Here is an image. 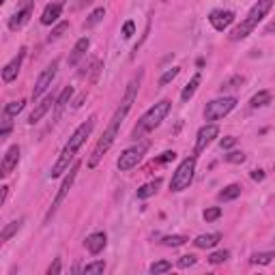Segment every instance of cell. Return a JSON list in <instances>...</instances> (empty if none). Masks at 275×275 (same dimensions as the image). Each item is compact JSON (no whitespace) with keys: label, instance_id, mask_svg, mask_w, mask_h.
Wrapping results in <instances>:
<instances>
[{"label":"cell","instance_id":"obj_45","mask_svg":"<svg viewBox=\"0 0 275 275\" xmlns=\"http://www.w3.org/2000/svg\"><path fill=\"white\" fill-rule=\"evenodd\" d=\"M95 0H80V7H86V5H93Z\"/></svg>","mask_w":275,"mask_h":275},{"label":"cell","instance_id":"obj_33","mask_svg":"<svg viewBox=\"0 0 275 275\" xmlns=\"http://www.w3.org/2000/svg\"><path fill=\"white\" fill-rule=\"evenodd\" d=\"M170 269H172V262H168V260H157V262H153V265H151V273L153 275L168 273Z\"/></svg>","mask_w":275,"mask_h":275},{"label":"cell","instance_id":"obj_36","mask_svg":"<svg viewBox=\"0 0 275 275\" xmlns=\"http://www.w3.org/2000/svg\"><path fill=\"white\" fill-rule=\"evenodd\" d=\"M198 262V258L194 256V254H185V256H181L179 260H177V267L179 269H189V267H194Z\"/></svg>","mask_w":275,"mask_h":275},{"label":"cell","instance_id":"obj_1","mask_svg":"<svg viewBox=\"0 0 275 275\" xmlns=\"http://www.w3.org/2000/svg\"><path fill=\"white\" fill-rule=\"evenodd\" d=\"M140 82H142V71H140V73L136 75V78L127 84V91H125L123 101H120V105L116 108V112H114L112 120L108 123V127H105V131H103V136L99 138L97 146L93 149V155L89 157V168H95L97 163L101 161V157H103L105 153L110 151V146L114 144V140H116V136H118V131H120V127H123L125 118H127V114H129V110H131V105H134L136 97H138Z\"/></svg>","mask_w":275,"mask_h":275},{"label":"cell","instance_id":"obj_21","mask_svg":"<svg viewBox=\"0 0 275 275\" xmlns=\"http://www.w3.org/2000/svg\"><path fill=\"white\" fill-rule=\"evenodd\" d=\"M241 189H243V187H241L239 183L228 185V187H224V189L217 194V200H219V202H230V200H237V198L241 196Z\"/></svg>","mask_w":275,"mask_h":275},{"label":"cell","instance_id":"obj_28","mask_svg":"<svg viewBox=\"0 0 275 275\" xmlns=\"http://www.w3.org/2000/svg\"><path fill=\"white\" fill-rule=\"evenodd\" d=\"M275 258V251H256L251 256V265H271Z\"/></svg>","mask_w":275,"mask_h":275},{"label":"cell","instance_id":"obj_27","mask_svg":"<svg viewBox=\"0 0 275 275\" xmlns=\"http://www.w3.org/2000/svg\"><path fill=\"white\" fill-rule=\"evenodd\" d=\"M103 17H105V9H103V7L95 9L93 13H91L89 17H86V22H84V28H95V26H97V24H99V22H101Z\"/></svg>","mask_w":275,"mask_h":275},{"label":"cell","instance_id":"obj_19","mask_svg":"<svg viewBox=\"0 0 275 275\" xmlns=\"http://www.w3.org/2000/svg\"><path fill=\"white\" fill-rule=\"evenodd\" d=\"M219 241H222V235L219 232H211V235H200V237H196L194 239V245L198 247V249H211V247H215Z\"/></svg>","mask_w":275,"mask_h":275},{"label":"cell","instance_id":"obj_40","mask_svg":"<svg viewBox=\"0 0 275 275\" xmlns=\"http://www.w3.org/2000/svg\"><path fill=\"white\" fill-rule=\"evenodd\" d=\"M62 271V260L60 258H54V262L48 267V275H58Z\"/></svg>","mask_w":275,"mask_h":275},{"label":"cell","instance_id":"obj_42","mask_svg":"<svg viewBox=\"0 0 275 275\" xmlns=\"http://www.w3.org/2000/svg\"><path fill=\"white\" fill-rule=\"evenodd\" d=\"M174 157H177V153H174V151H166L161 157H157V163H168V161H172Z\"/></svg>","mask_w":275,"mask_h":275},{"label":"cell","instance_id":"obj_39","mask_svg":"<svg viewBox=\"0 0 275 275\" xmlns=\"http://www.w3.org/2000/svg\"><path fill=\"white\" fill-rule=\"evenodd\" d=\"M237 144V138L235 136H226V138H222L219 140V149L222 151H228V149H232Z\"/></svg>","mask_w":275,"mask_h":275},{"label":"cell","instance_id":"obj_38","mask_svg":"<svg viewBox=\"0 0 275 275\" xmlns=\"http://www.w3.org/2000/svg\"><path fill=\"white\" fill-rule=\"evenodd\" d=\"M224 159H226L228 163H243V161H245V153L232 151V153H228V155H224Z\"/></svg>","mask_w":275,"mask_h":275},{"label":"cell","instance_id":"obj_30","mask_svg":"<svg viewBox=\"0 0 275 275\" xmlns=\"http://www.w3.org/2000/svg\"><path fill=\"white\" fill-rule=\"evenodd\" d=\"M187 237H183V235H170V237H163V241L161 243L166 245V247H181V245H185L187 243Z\"/></svg>","mask_w":275,"mask_h":275},{"label":"cell","instance_id":"obj_9","mask_svg":"<svg viewBox=\"0 0 275 275\" xmlns=\"http://www.w3.org/2000/svg\"><path fill=\"white\" fill-rule=\"evenodd\" d=\"M142 155H144V146H129L120 153V157L116 161V166L120 172H127V170H134L138 163L142 161Z\"/></svg>","mask_w":275,"mask_h":275},{"label":"cell","instance_id":"obj_26","mask_svg":"<svg viewBox=\"0 0 275 275\" xmlns=\"http://www.w3.org/2000/svg\"><path fill=\"white\" fill-rule=\"evenodd\" d=\"M159 179L157 181H151V183H146V185H142L140 189H138V198L140 200H146V198H151V196H155L157 194V189H159Z\"/></svg>","mask_w":275,"mask_h":275},{"label":"cell","instance_id":"obj_37","mask_svg":"<svg viewBox=\"0 0 275 275\" xmlns=\"http://www.w3.org/2000/svg\"><path fill=\"white\" fill-rule=\"evenodd\" d=\"M202 217H204V222H215V219L222 217V208H219V206H211V208H206V211L202 213Z\"/></svg>","mask_w":275,"mask_h":275},{"label":"cell","instance_id":"obj_11","mask_svg":"<svg viewBox=\"0 0 275 275\" xmlns=\"http://www.w3.org/2000/svg\"><path fill=\"white\" fill-rule=\"evenodd\" d=\"M217 136H219V127L215 123H206L204 127H200V131H198V136H196V146H194L196 155H198V153H202Z\"/></svg>","mask_w":275,"mask_h":275},{"label":"cell","instance_id":"obj_17","mask_svg":"<svg viewBox=\"0 0 275 275\" xmlns=\"http://www.w3.org/2000/svg\"><path fill=\"white\" fill-rule=\"evenodd\" d=\"M60 13H62V3H50L46 9H43V13H41V24L43 26L56 24Z\"/></svg>","mask_w":275,"mask_h":275},{"label":"cell","instance_id":"obj_8","mask_svg":"<svg viewBox=\"0 0 275 275\" xmlns=\"http://www.w3.org/2000/svg\"><path fill=\"white\" fill-rule=\"evenodd\" d=\"M56 73H58V58H54V60L48 65V67L39 73V78H37V82H35V89H32V99H35V101L52 86L54 78H56Z\"/></svg>","mask_w":275,"mask_h":275},{"label":"cell","instance_id":"obj_2","mask_svg":"<svg viewBox=\"0 0 275 275\" xmlns=\"http://www.w3.org/2000/svg\"><path fill=\"white\" fill-rule=\"evenodd\" d=\"M95 116H91L86 123H82L78 129L71 134V138H69V142L65 144V149H62V153L58 155V159H56V163L52 166V172H50V179H58V177H62L65 172H69V163L73 161V157H75V153H78L82 146H84V142H86V138H89L91 134H93V129H95Z\"/></svg>","mask_w":275,"mask_h":275},{"label":"cell","instance_id":"obj_18","mask_svg":"<svg viewBox=\"0 0 275 275\" xmlns=\"http://www.w3.org/2000/svg\"><path fill=\"white\" fill-rule=\"evenodd\" d=\"M89 48H91V39H89V37L78 39V43H75L73 50H71V54H69V65H71V67H75V65H78V62L86 56Z\"/></svg>","mask_w":275,"mask_h":275},{"label":"cell","instance_id":"obj_32","mask_svg":"<svg viewBox=\"0 0 275 275\" xmlns=\"http://www.w3.org/2000/svg\"><path fill=\"white\" fill-rule=\"evenodd\" d=\"M69 30V22H60V24H56L52 28V32H50V37H48V41L52 43V41H56V39H60L65 32Z\"/></svg>","mask_w":275,"mask_h":275},{"label":"cell","instance_id":"obj_23","mask_svg":"<svg viewBox=\"0 0 275 275\" xmlns=\"http://www.w3.org/2000/svg\"><path fill=\"white\" fill-rule=\"evenodd\" d=\"M245 84V78L243 75H232V78H228V80H224L222 82V86H219V93H230V91H237V89H241V86Z\"/></svg>","mask_w":275,"mask_h":275},{"label":"cell","instance_id":"obj_34","mask_svg":"<svg viewBox=\"0 0 275 275\" xmlns=\"http://www.w3.org/2000/svg\"><path fill=\"white\" fill-rule=\"evenodd\" d=\"M228 258H230V251L219 249V251H213V254L208 256V262H211V265H222V262H226Z\"/></svg>","mask_w":275,"mask_h":275},{"label":"cell","instance_id":"obj_31","mask_svg":"<svg viewBox=\"0 0 275 275\" xmlns=\"http://www.w3.org/2000/svg\"><path fill=\"white\" fill-rule=\"evenodd\" d=\"M105 271V262L103 260H95V262H89L84 269H82V273L84 275H99V273H103Z\"/></svg>","mask_w":275,"mask_h":275},{"label":"cell","instance_id":"obj_24","mask_svg":"<svg viewBox=\"0 0 275 275\" xmlns=\"http://www.w3.org/2000/svg\"><path fill=\"white\" fill-rule=\"evenodd\" d=\"M271 91H260V93H256L254 97L249 99V108L251 110H256V108H265V105H269L271 103Z\"/></svg>","mask_w":275,"mask_h":275},{"label":"cell","instance_id":"obj_29","mask_svg":"<svg viewBox=\"0 0 275 275\" xmlns=\"http://www.w3.org/2000/svg\"><path fill=\"white\" fill-rule=\"evenodd\" d=\"M24 105H26L24 99H17V101H9V103L5 105V116H17L22 110H24Z\"/></svg>","mask_w":275,"mask_h":275},{"label":"cell","instance_id":"obj_15","mask_svg":"<svg viewBox=\"0 0 275 275\" xmlns=\"http://www.w3.org/2000/svg\"><path fill=\"white\" fill-rule=\"evenodd\" d=\"M105 245H108V237H105V232H93V235L86 237V241H84V247L89 249L93 256L101 254V251L105 249Z\"/></svg>","mask_w":275,"mask_h":275},{"label":"cell","instance_id":"obj_41","mask_svg":"<svg viewBox=\"0 0 275 275\" xmlns=\"http://www.w3.org/2000/svg\"><path fill=\"white\" fill-rule=\"evenodd\" d=\"M134 32H136V24L131 19H127L125 24H123V37L129 39V37H134Z\"/></svg>","mask_w":275,"mask_h":275},{"label":"cell","instance_id":"obj_43","mask_svg":"<svg viewBox=\"0 0 275 275\" xmlns=\"http://www.w3.org/2000/svg\"><path fill=\"white\" fill-rule=\"evenodd\" d=\"M251 179L254 181H265V172L262 170H251Z\"/></svg>","mask_w":275,"mask_h":275},{"label":"cell","instance_id":"obj_7","mask_svg":"<svg viewBox=\"0 0 275 275\" xmlns=\"http://www.w3.org/2000/svg\"><path fill=\"white\" fill-rule=\"evenodd\" d=\"M80 166H82V163H80V161H75L73 166L69 168V174L62 179V183H60V187H58V194H56V198H54V202H52V206H50V211L46 213V222H50L52 215L56 213V211H58V206L65 202V198H67L69 189L73 187V181H75V177H78V172H80Z\"/></svg>","mask_w":275,"mask_h":275},{"label":"cell","instance_id":"obj_12","mask_svg":"<svg viewBox=\"0 0 275 275\" xmlns=\"http://www.w3.org/2000/svg\"><path fill=\"white\" fill-rule=\"evenodd\" d=\"M17 163H19V146L13 144V146L7 149L5 157H3V163H0V177L7 179L9 174L17 168Z\"/></svg>","mask_w":275,"mask_h":275},{"label":"cell","instance_id":"obj_47","mask_svg":"<svg viewBox=\"0 0 275 275\" xmlns=\"http://www.w3.org/2000/svg\"><path fill=\"white\" fill-rule=\"evenodd\" d=\"M0 3H5V0H0Z\"/></svg>","mask_w":275,"mask_h":275},{"label":"cell","instance_id":"obj_4","mask_svg":"<svg viewBox=\"0 0 275 275\" xmlns=\"http://www.w3.org/2000/svg\"><path fill=\"white\" fill-rule=\"evenodd\" d=\"M196 163H198L196 155L185 157V159L179 163V168L174 170L172 179H170V192L179 194V192H185L187 187L192 185V181H194V172H196Z\"/></svg>","mask_w":275,"mask_h":275},{"label":"cell","instance_id":"obj_16","mask_svg":"<svg viewBox=\"0 0 275 275\" xmlns=\"http://www.w3.org/2000/svg\"><path fill=\"white\" fill-rule=\"evenodd\" d=\"M54 103H56V99H54L52 95H48V97L43 99L41 103H37V108L32 110V112H30V116H28V125H37L39 120H41L43 116H46V114L50 112V108H52Z\"/></svg>","mask_w":275,"mask_h":275},{"label":"cell","instance_id":"obj_44","mask_svg":"<svg viewBox=\"0 0 275 275\" xmlns=\"http://www.w3.org/2000/svg\"><path fill=\"white\" fill-rule=\"evenodd\" d=\"M7 196H9V187L5 185V187H3V196H0V204H5V202H7Z\"/></svg>","mask_w":275,"mask_h":275},{"label":"cell","instance_id":"obj_20","mask_svg":"<svg viewBox=\"0 0 275 275\" xmlns=\"http://www.w3.org/2000/svg\"><path fill=\"white\" fill-rule=\"evenodd\" d=\"M200 82H202V75H200V73H196L194 78L185 84V89H183V93H181V101H183V103H187V101H189V99L196 95V91H198V86H200Z\"/></svg>","mask_w":275,"mask_h":275},{"label":"cell","instance_id":"obj_3","mask_svg":"<svg viewBox=\"0 0 275 275\" xmlns=\"http://www.w3.org/2000/svg\"><path fill=\"white\" fill-rule=\"evenodd\" d=\"M271 7H273V0H258V3L249 9L247 17L241 22L232 32H230V41H241V39H245L249 32H254V28L265 19V15L271 11Z\"/></svg>","mask_w":275,"mask_h":275},{"label":"cell","instance_id":"obj_46","mask_svg":"<svg viewBox=\"0 0 275 275\" xmlns=\"http://www.w3.org/2000/svg\"><path fill=\"white\" fill-rule=\"evenodd\" d=\"M273 30H275V22H271V24L267 26V32H273Z\"/></svg>","mask_w":275,"mask_h":275},{"label":"cell","instance_id":"obj_6","mask_svg":"<svg viewBox=\"0 0 275 275\" xmlns=\"http://www.w3.org/2000/svg\"><path fill=\"white\" fill-rule=\"evenodd\" d=\"M237 108V97H222V99H213L208 101L204 108V120L213 123V120H219L228 116L232 110Z\"/></svg>","mask_w":275,"mask_h":275},{"label":"cell","instance_id":"obj_22","mask_svg":"<svg viewBox=\"0 0 275 275\" xmlns=\"http://www.w3.org/2000/svg\"><path fill=\"white\" fill-rule=\"evenodd\" d=\"M22 224H24V217H19V219H13L11 224H7L5 228H3V232H0V243H7V241L13 237V235H17V230L22 228Z\"/></svg>","mask_w":275,"mask_h":275},{"label":"cell","instance_id":"obj_13","mask_svg":"<svg viewBox=\"0 0 275 275\" xmlns=\"http://www.w3.org/2000/svg\"><path fill=\"white\" fill-rule=\"evenodd\" d=\"M208 24H211L217 32H224L230 24H235V13L232 11H224V9H217L208 15Z\"/></svg>","mask_w":275,"mask_h":275},{"label":"cell","instance_id":"obj_5","mask_svg":"<svg viewBox=\"0 0 275 275\" xmlns=\"http://www.w3.org/2000/svg\"><path fill=\"white\" fill-rule=\"evenodd\" d=\"M172 103L168 101V99H161L159 103H155L153 108H149V112L140 118V131H151L161 125V120L168 116Z\"/></svg>","mask_w":275,"mask_h":275},{"label":"cell","instance_id":"obj_35","mask_svg":"<svg viewBox=\"0 0 275 275\" xmlns=\"http://www.w3.org/2000/svg\"><path fill=\"white\" fill-rule=\"evenodd\" d=\"M179 71H181L179 67H172V69H168V71H163V75L159 78V86H168V84L179 75Z\"/></svg>","mask_w":275,"mask_h":275},{"label":"cell","instance_id":"obj_25","mask_svg":"<svg viewBox=\"0 0 275 275\" xmlns=\"http://www.w3.org/2000/svg\"><path fill=\"white\" fill-rule=\"evenodd\" d=\"M71 95H73V86H65L62 93H60L58 99H56V103H54V108H56V116L65 110V105L71 101Z\"/></svg>","mask_w":275,"mask_h":275},{"label":"cell","instance_id":"obj_14","mask_svg":"<svg viewBox=\"0 0 275 275\" xmlns=\"http://www.w3.org/2000/svg\"><path fill=\"white\" fill-rule=\"evenodd\" d=\"M24 56H26V50L22 48V50L17 52V56L11 60V62L5 65V69H3V82H5V84L13 82V80L17 78V73H19V69H22V62H24Z\"/></svg>","mask_w":275,"mask_h":275},{"label":"cell","instance_id":"obj_10","mask_svg":"<svg viewBox=\"0 0 275 275\" xmlns=\"http://www.w3.org/2000/svg\"><path fill=\"white\" fill-rule=\"evenodd\" d=\"M32 9H35V0H26L24 5H22L13 15L9 17V30L11 32H15V30H19L22 26H26L28 24V19H30V15H32Z\"/></svg>","mask_w":275,"mask_h":275}]
</instances>
